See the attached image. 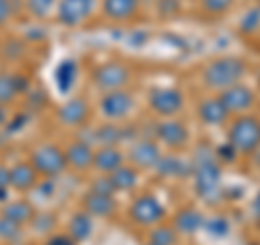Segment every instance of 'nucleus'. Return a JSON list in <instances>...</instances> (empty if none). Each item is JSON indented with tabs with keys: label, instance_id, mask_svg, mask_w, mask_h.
Wrapping results in <instances>:
<instances>
[{
	"label": "nucleus",
	"instance_id": "obj_1",
	"mask_svg": "<svg viewBox=\"0 0 260 245\" xmlns=\"http://www.w3.org/2000/svg\"><path fill=\"white\" fill-rule=\"evenodd\" d=\"M193 178L198 195L206 202H213L219 195V180H221V169L217 165V154L210 148H198L193 161Z\"/></svg>",
	"mask_w": 260,
	"mask_h": 245
},
{
	"label": "nucleus",
	"instance_id": "obj_2",
	"mask_svg": "<svg viewBox=\"0 0 260 245\" xmlns=\"http://www.w3.org/2000/svg\"><path fill=\"white\" fill-rule=\"evenodd\" d=\"M245 76V63L237 56H221L206 65L204 80L213 89H228L232 85H239V80Z\"/></svg>",
	"mask_w": 260,
	"mask_h": 245
},
{
	"label": "nucleus",
	"instance_id": "obj_3",
	"mask_svg": "<svg viewBox=\"0 0 260 245\" xmlns=\"http://www.w3.org/2000/svg\"><path fill=\"white\" fill-rule=\"evenodd\" d=\"M228 143L237 152L249 154L260 148V121L256 117H239L228 130Z\"/></svg>",
	"mask_w": 260,
	"mask_h": 245
},
{
	"label": "nucleus",
	"instance_id": "obj_4",
	"mask_svg": "<svg viewBox=\"0 0 260 245\" xmlns=\"http://www.w3.org/2000/svg\"><path fill=\"white\" fill-rule=\"evenodd\" d=\"M30 165L37 169L39 176L54 178L68 167V159H65V150L56 148L52 143H44L32 150L30 154Z\"/></svg>",
	"mask_w": 260,
	"mask_h": 245
},
{
	"label": "nucleus",
	"instance_id": "obj_5",
	"mask_svg": "<svg viewBox=\"0 0 260 245\" xmlns=\"http://www.w3.org/2000/svg\"><path fill=\"white\" fill-rule=\"evenodd\" d=\"M130 80V70L126 68L124 63H117V61H109L95 68L93 72V83L104 89V94L109 91H117Z\"/></svg>",
	"mask_w": 260,
	"mask_h": 245
},
{
	"label": "nucleus",
	"instance_id": "obj_6",
	"mask_svg": "<svg viewBox=\"0 0 260 245\" xmlns=\"http://www.w3.org/2000/svg\"><path fill=\"white\" fill-rule=\"evenodd\" d=\"M150 107L154 113H158L162 117H172L182 111L184 98L174 87H156V89H152V94H150Z\"/></svg>",
	"mask_w": 260,
	"mask_h": 245
},
{
	"label": "nucleus",
	"instance_id": "obj_7",
	"mask_svg": "<svg viewBox=\"0 0 260 245\" xmlns=\"http://www.w3.org/2000/svg\"><path fill=\"white\" fill-rule=\"evenodd\" d=\"M162 215H165L162 204L150 193L139 195V198H135V202L130 204V217H133V222L141 224V226L156 224L162 219Z\"/></svg>",
	"mask_w": 260,
	"mask_h": 245
},
{
	"label": "nucleus",
	"instance_id": "obj_8",
	"mask_svg": "<svg viewBox=\"0 0 260 245\" xmlns=\"http://www.w3.org/2000/svg\"><path fill=\"white\" fill-rule=\"evenodd\" d=\"M95 0H61L56 7V18L63 26H78L91 15Z\"/></svg>",
	"mask_w": 260,
	"mask_h": 245
},
{
	"label": "nucleus",
	"instance_id": "obj_9",
	"mask_svg": "<svg viewBox=\"0 0 260 245\" xmlns=\"http://www.w3.org/2000/svg\"><path fill=\"white\" fill-rule=\"evenodd\" d=\"M133 107H135L133 96H130L128 91H124V89L104 94L102 100H100V111H102V115L107 119H121V117H126L128 113L133 111Z\"/></svg>",
	"mask_w": 260,
	"mask_h": 245
},
{
	"label": "nucleus",
	"instance_id": "obj_10",
	"mask_svg": "<svg viewBox=\"0 0 260 245\" xmlns=\"http://www.w3.org/2000/svg\"><path fill=\"white\" fill-rule=\"evenodd\" d=\"M156 137H158V141L169 145V148H182L186 143V139H189V130H186L182 121L167 119L156 126Z\"/></svg>",
	"mask_w": 260,
	"mask_h": 245
},
{
	"label": "nucleus",
	"instance_id": "obj_11",
	"mask_svg": "<svg viewBox=\"0 0 260 245\" xmlns=\"http://www.w3.org/2000/svg\"><path fill=\"white\" fill-rule=\"evenodd\" d=\"M221 102H223V107L228 109V113H243V111H247L251 107V102H254V94H251L247 87H243V85H232V87L223 89Z\"/></svg>",
	"mask_w": 260,
	"mask_h": 245
},
{
	"label": "nucleus",
	"instance_id": "obj_12",
	"mask_svg": "<svg viewBox=\"0 0 260 245\" xmlns=\"http://www.w3.org/2000/svg\"><path fill=\"white\" fill-rule=\"evenodd\" d=\"M56 117L65 126H83L89 117V107L83 98H72V100L61 104V109L56 111Z\"/></svg>",
	"mask_w": 260,
	"mask_h": 245
},
{
	"label": "nucleus",
	"instance_id": "obj_13",
	"mask_svg": "<svg viewBox=\"0 0 260 245\" xmlns=\"http://www.w3.org/2000/svg\"><path fill=\"white\" fill-rule=\"evenodd\" d=\"M130 161H133L137 167H145V169L156 167L160 161V150L150 139H141V141H137L133 145V150H130Z\"/></svg>",
	"mask_w": 260,
	"mask_h": 245
},
{
	"label": "nucleus",
	"instance_id": "obj_14",
	"mask_svg": "<svg viewBox=\"0 0 260 245\" xmlns=\"http://www.w3.org/2000/svg\"><path fill=\"white\" fill-rule=\"evenodd\" d=\"M115 200L113 195L107 193H95V191H87L83 198V210H87L91 217H109L115 213Z\"/></svg>",
	"mask_w": 260,
	"mask_h": 245
},
{
	"label": "nucleus",
	"instance_id": "obj_15",
	"mask_svg": "<svg viewBox=\"0 0 260 245\" xmlns=\"http://www.w3.org/2000/svg\"><path fill=\"white\" fill-rule=\"evenodd\" d=\"M93 154L95 152L91 150V145H89L85 139H76V141H72L68 145V150H65V159H68L70 167L83 171L89 165H93Z\"/></svg>",
	"mask_w": 260,
	"mask_h": 245
},
{
	"label": "nucleus",
	"instance_id": "obj_16",
	"mask_svg": "<svg viewBox=\"0 0 260 245\" xmlns=\"http://www.w3.org/2000/svg\"><path fill=\"white\" fill-rule=\"evenodd\" d=\"M37 169L30 163H15L13 167H9V185L18 191H28L37 185Z\"/></svg>",
	"mask_w": 260,
	"mask_h": 245
},
{
	"label": "nucleus",
	"instance_id": "obj_17",
	"mask_svg": "<svg viewBox=\"0 0 260 245\" xmlns=\"http://www.w3.org/2000/svg\"><path fill=\"white\" fill-rule=\"evenodd\" d=\"M198 115H200V119L204 121V124L219 126V124H223V121L228 119L230 113H228V109L223 107L221 98H206L204 102H200Z\"/></svg>",
	"mask_w": 260,
	"mask_h": 245
},
{
	"label": "nucleus",
	"instance_id": "obj_18",
	"mask_svg": "<svg viewBox=\"0 0 260 245\" xmlns=\"http://www.w3.org/2000/svg\"><path fill=\"white\" fill-rule=\"evenodd\" d=\"M26 87H28V80H24L18 74H7V72H3V74H0V104L13 102L15 96L28 91Z\"/></svg>",
	"mask_w": 260,
	"mask_h": 245
},
{
	"label": "nucleus",
	"instance_id": "obj_19",
	"mask_svg": "<svg viewBox=\"0 0 260 245\" xmlns=\"http://www.w3.org/2000/svg\"><path fill=\"white\" fill-rule=\"evenodd\" d=\"M93 165H95V169L104 171V174H113L115 169L124 165V157H121V152L117 148H113V145H102V148L93 154Z\"/></svg>",
	"mask_w": 260,
	"mask_h": 245
},
{
	"label": "nucleus",
	"instance_id": "obj_20",
	"mask_svg": "<svg viewBox=\"0 0 260 245\" xmlns=\"http://www.w3.org/2000/svg\"><path fill=\"white\" fill-rule=\"evenodd\" d=\"M139 0H102V11L111 20H128L137 13Z\"/></svg>",
	"mask_w": 260,
	"mask_h": 245
},
{
	"label": "nucleus",
	"instance_id": "obj_21",
	"mask_svg": "<svg viewBox=\"0 0 260 245\" xmlns=\"http://www.w3.org/2000/svg\"><path fill=\"white\" fill-rule=\"evenodd\" d=\"M0 215H5L7 219H11V222L22 226V224L32 222V217H35V208H32V204L26 202V200H13L9 204H5V208H3V213Z\"/></svg>",
	"mask_w": 260,
	"mask_h": 245
},
{
	"label": "nucleus",
	"instance_id": "obj_22",
	"mask_svg": "<svg viewBox=\"0 0 260 245\" xmlns=\"http://www.w3.org/2000/svg\"><path fill=\"white\" fill-rule=\"evenodd\" d=\"M202 226H204V217H202L200 210H195V208H184V210H180V213L176 215V219H174L176 232H182V234H193V232H198Z\"/></svg>",
	"mask_w": 260,
	"mask_h": 245
},
{
	"label": "nucleus",
	"instance_id": "obj_23",
	"mask_svg": "<svg viewBox=\"0 0 260 245\" xmlns=\"http://www.w3.org/2000/svg\"><path fill=\"white\" fill-rule=\"evenodd\" d=\"M78 76V68L74 61H61L56 65V72H54V83L59 87L61 94H68L72 87H74V80Z\"/></svg>",
	"mask_w": 260,
	"mask_h": 245
},
{
	"label": "nucleus",
	"instance_id": "obj_24",
	"mask_svg": "<svg viewBox=\"0 0 260 245\" xmlns=\"http://www.w3.org/2000/svg\"><path fill=\"white\" fill-rule=\"evenodd\" d=\"M93 230V222L91 215L87 210H80V213H74L70 219V236L74 241H85Z\"/></svg>",
	"mask_w": 260,
	"mask_h": 245
},
{
	"label": "nucleus",
	"instance_id": "obj_25",
	"mask_svg": "<svg viewBox=\"0 0 260 245\" xmlns=\"http://www.w3.org/2000/svg\"><path fill=\"white\" fill-rule=\"evenodd\" d=\"M154 169H156L160 176H167V178H178V176H184V174H189V171H193L191 165H186V163L178 157H160L158 165Z\"/></svg>",
	"mask_w": 260,
	"mask_h": 245
},
{
	"label": "nucleus",
	"instance_id": "obj_26",
	"mask_svg": "<svg viewBox=\"0 0 260 245\" xmlns=\"http://www.w3.org/2000/svg\"><path fill=\"white\" fill-rule=\"evenodd\" d=\"M109 178H111L113 187H115V191H128L137 185V169L121 165L119 169L113 171V174H109Z\"/></svg>",
	"mask_w": 260,
	"mask_h": 245
},
{
	"label": "nucleus",
	"instance_id": "obj_27",
	"mask_svg": "<svg viewBox=\"0 0 260 245\" xmlns=\"http://www.w3.org/2000/svg\"><path fill=\"white\" fill-rule=\"evenodd\" d=\"M20 236H22L20 224H15V222H11V219H7L5 215H0V241L15 243Z\"/></svg>",
	"mask_w": 260,
	"mask_h": 245
},
{
	"label": "nucleus",
	"instance_id": "obj_28",
	"mask_svg": "<svg viewBox=\"0 0 260 245\" xmlns=\"http://www.w3.org/2000/svg\"><path fill=\"white\" fill-rule=\"evenodd\" d=\"M176 239H178L176 228L158 226V228H154V230H152L150 243H154V245H176Z\"/></svg>",
	"mask_w": 260,
	"mask_h": 245
},
{
	"label": "nucleus",
	"instance_id": "obj_29",
	"mask_svg": "<svg viewBox=\"0 0 260 245\" xmlns=\"http://www.w3.org/2000/svg\"><path fill=\"white\" fill-rule=\"evenodd\" d=\"M93 139H98L102 145H113V143H117L119 139H121V133L113 124H107V126H102V128L95 130Z\"/></svg>",
	"mask_w": 260,
	"mask_h": 245
},
{
	"label": "nucleus",
	"instance_id": "obj_30",
	"mask_svg": "<svg viewBox=\"0 0 260 245\" xmlns=\"http://www.w3.org/2000/svg\"><path fill=\"white\" fill-rule=\"evenodd\" d=\"M54 3L56 0H26V7L35 18H46V15L52 11Z\"/></svg>",
	"mask_w": 260,
	"mask_h": 245
},
{
	"label": "nucleus",
	"instance_id": "obj_31",
	"mask_svg": "<svg viewBox=\"0 0 260 245\" xmlns=\"http://www.w3.org/2000/svg\"><path fill=\"white\" fill-rule=\"evenodd\" d=\"M204 226L213 236H225L228 232H230V224H228V219H223V217H213Z\"/></svg>",
	"mask_w": 260,
	"mask_h": 245
},
{
	"label": "nucleus",
	"instance_id": "obj_32",
	"mask_svg": "<svg viewBox=\"0 0 260 245\" xmlns=\"http://www.w3.org/2000/svg\"><path fill=\"white\" fill-rule=\"evenodd\" d=\"M32 226H35L37 232H48L54 228V215L50 213H35V217H32Z\"/></svg>",
	"mask_w": 260,
	"mask_h": 245
},
{
	"label": "nucleus",
	"instance_id": "obj_33",
	"mask_svg": "<svg viewBox=\"0 0 260 245\" xmlns=\"http://www.w3.org/2000/svg\"><path fill=\"white\" fill-rule=\"evenodd\" d=\"M234 0H202V9L206 13H223L232 7Z\"/></svg>",
	"mask_w": 260,
	"mask_h": 245
},
{
	"label": "nucleus",
	"instance_id": "obj_34",
	"mask_svg": "<svg viewBox=\"0 0 260 245\" xmlns=\"http://www.w3.org/2000/svg\"><path fill=\"white\" fill-rule=\"evenodd\" d=\"M258 26H260V7L247 11L245 18H243V22H241V28L245 30V33H254Z\"/></svg>",
	"mask_w": 260,
	"mask_h": 245
},
{
	"label": "nucleus",
	"instance_id": "obj_35",
	"mask_svg": "<svg viewBox=\"0 0 260 245\" xmlns=\"http://www.w3.org/2000/svg\"><path fill=\"white\" fill-rule=\"evenodd\" d=\"M91 191L111 195L113 191H115V187H113V182H111V178H109V176H102V178H98V180H93V185H91Z\"/></svg>",
	"mask_w": 260,
	"mask_h": 245
},
{
	"label": "nucleus",
	"instance_id": "obj_36",
	"mask_svg": "<svg viewBox=\"0 0 260 245\" xmlns=\"http://www.w3.org/2000/svg\"><path fill=\"white\" fill-rule=\"evenodd\" d=\"M215 154H217V159H221L223 163H232L234 157H237V150H234L230 143H225V145H219Z\"/></svg>",
	"mask_w": 260,
	"mask_h": 245
},
{
	"label": "nucleus",
	"instance_id": "obj_37",
	"mask_svg": "<svg viewBox=\"0 0 260 245\" xmlns=\"http://www.w3.org/2000/svg\"><path fill=\"white\" fill-rule=\"evenodd\" d=\"M46 245H74V239L68 234H52L50 239L46 241Z\"/></svg>",
	"mask_w": 260,
	"mask_h": 245
},
{
	"label": "nucleus",
	"instance_id": "obj_38",
	"mask_svg": "<svg viewBox=\"0 0 260 245\" xmlns=\"http://www.w3.org/2000/svg\"><path fill=\"white\" fill-rule=\"evenodd\" d=\"M11 15V0H0V26L9 20Z\"/></svg>",
	"mask_w": 260,
	"mask_h": 245
},
{
	"label": "nucleus",
	"instance_id": "obj_39",
	"mask_svg": "<svg viewBox=\"0 0 260 245\" xmlns=\"http://www.w3.org/2000/svg\"><path fill=\"white\" fill-rule=\"evenodd\" d=\"M26 119H28L26 115H15L13 119H9V126H7V130H9V133H15V130H20L24 126V121H26Z\"/></svg>",
	"mask_w": 260,
	"mask_h": 245
},
{
	"label": "nucleus",
	"instance_id": "obj_40",
	"mask_svg": "<svg viewBox=\"0 0 260 245\" xmlns=\"http://www.w3.org/2000/svg\"><path fill=\"white\" fill-rule=\"evenodd\" d=\"M5 187H9V167L0 165V189H5Z\"/></svg>",
	"mask_w": 260,
	"mask_h": 245
},
{
	"label": "nucleus",
	"instance_id": "obj_41",
	"mask_svg": "<svg viewBox=\"0 0 260 245\" xmlns=\"http://www.w3.org/2000/svg\"><path fill=\"white\" fill-rule=\"evenodd\" d=\"M251 213H254V217L260 219V193L254 198V202H251Z\"/></svg>",
	"mask_w": 260,
	"mask_h": 245
},
{
	"label": "nucleus",
	"instance_id": "obj_42",
	"mask_svg": "<svg viewBox=\"0 0 260 245\" xmlns=\"http://www.w3.org/2000/svg\"><path fill=\"white\" fill-rule=\"evenodd\" d=\"M7 119H9V113H7V107L5 104H0V128L7 124Z\"/></svg>",
	"mask_w": 260,
	"mask_h": 245
},
{
	"label": "nucleus",
	"instance_id": "obj_43",
	"mask_svg": "<svg viewBox=\"0 0 260 245\" xmlns=\"http://www.w3.org/2000/svg\"><path fill=\"white\" fill-rule=\"evenodd\" d=\"M7 189H9V187H5V189H0V202H5L7 198H9V195H7Z\"/></svg>",
	"mask_w": 260,
	"mask_h": 245
},
{
	"label": "nucleus",
	"instance_id": "obj_44",
	"mask_svg": "<svg viewBox=\"0 0 260 245\" xmlns=\"http://www.w3.org/2000/svg\"><path fill=\"white\" fill-rule=\"evenodd\" d=\"M254 154H256V159H254V161H256V165H258V167H260V148H258V150H256V152H254Z\"/></svg>",
	"mask_w": 260,
	"mask_h": 245
},
{
	"label": "nucleus",
	"instance_id": "obj_45",
	"mask_svg": "<svg viewBox=\"0 0 260 245\" xmlns=\"http://www.w3.org/2000/svg\"><path fill=\"white\" fill-rule=\"evenodd\" d=\"M148 245H154V243H148Z\"/></svg>",
	"mask_w": 260,
	"mask_h": 245
}]
</instances>
